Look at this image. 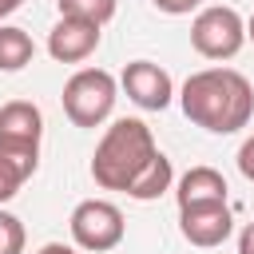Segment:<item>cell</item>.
Returning <instances> with one entry per match:
<instances>
[{
    "label": "cell",
    "mask_w": 254,
    "mask_h": 254,
    "mask_svg": "<svg viewBox=\"0 0 254 254\" xmlns=\"http://www.w3.org/2000/svg\"><path fill=\"white\" fill-rule=\"evenodd\" d=\"M183 115L210 135H234L254 119V87L234 67H202L179 91Z\"/></svg>",
    "instance_id": "6da1fadb"
},
{
    "label": "cell",
    "mask_w": 254,
    "mask_h": 254,
    "mask_svg": "<svg viewBox=\"0 0 254 254\" xmlns=\"http://www.w3.org/2000/svg\"><path fill=\"white\" fill-rule=\"evenodd\" d=\"M155 135L143 119H115L103 139L95 143V159H91V179L103 190H127L135 183V175L151 163L155 155Z\"/></svg>",
    "instance_id": "7a4b0ae2"
},
{
    "label": "cell",
    "mask_w": 254,
    "mask_h": 254,
    "mask_svg": "<svg viewBox=\"0 0 254 254\" xmlns=\"http://www.w3.org/2000/svg\"><path fill=\"white\" fill-rule=\"evenodd\" d=\"M115 99H119V83L103 67H79L64 83V115L75 127H99L115 111Z\"/></svg>",
    "instance_id": "3957f363"
},
{
    "label": "cell",
    "mask_w": 254,
    "mask_h": 254,
    "mask_svg": "<svg viewBox=\"0 0 254 254\" xmlns=\"http://www.w3.org/2000/svg\"><path fill=\"white\" fill-rule=\"evenodd\" d=\"M246 44V20L230 4H210L198 8L190 20V48L202 60H234Z\"/></svg>",
    "instance_id": "277c9868"
},
{
    "label": "cell",
    "mask_w": 254,
    "mask_h": 254,
    "mask_svg": "<svg viewBox=\"0 0 254 254\" xmlns=\"http://www.w3.org/2000/svg\"><path fill=\"white\" fill-rule=\"evenodd\" d=\"M67 226H71L75 246L87 250V254H107V250H115V246L123 242V230H127L123 210H119L115 202H107V198H83V202L71 210Z\"/></svg>",
    "instance_id": "5b68a950"
},
{
    "label": "cell",
    "mask_w": 254,
    "mask_h": 254,
    "mask_svg": "<svg viewBox=\"0 0 254 254\" xmlns=\"http://www.w3.org/2000/svg\"><path fill=\"white\" fill-rule=\"evenodd\" d=\"M179 230L190 246H222L234 230V214L226 202H198V206H179Z\"/></svg>",
    "instance_id": "8992f818"
},
{
    "label": "cell",
    "mask_w": 254,
    "mask_h": 254,
    "mask_svg": "<svg viewBox=\"0 0 254 254\" xmlns=\"http://www.w3.org/2000/svg\"><path fill=\"white\" fill-rule=\"evenodd\" d=\"M119 83H123L127 99L139 103L143 111H163V107L175 99V83H171V75H167L159 64H151V60H131V64L123 67Z\"/></svg>",
    "instance_id": "52a82bcc"
},
{
    "label": "cell",
    "mask_w": 254,
    "mask_h": 254,
    "mask_svg": "<svg viewBox=\"0 0 254 254\" xmlns=\"http://www.w3.org/2000/svg\"><path fill=\"white\" fill-rule=\"evenodd\" d=\"M99 48V24L79 16H60V24L48 32V56L56 64H83Z\"/></svg>",
    "instance_id": "ba28073f"
},
{
    "label": "cell",
    "mask_w": 254,
    "mask_h": 254,
    "mask_svg": "<svg viewBox=\"0 0 254 254\" xmlns=\"http://www.w3.org/2000/svg\"><path fill=\"white\" fill-rule=\"evenodd\" d=\"M40 135H44V115L28 99H12L0 107V147L40 155Z\"/></svg>",
    "instance_id": "9c48e42d"
},
{
    "label": "cell",
    "mask_w": 254,
    "mask_h": 254,
    "mask_svg": "<svg viewBox=\"0 0 254 254\" xmlns=\"http://www.w3.org/2000/svg\"><path fill=\"white\" fill-rule=\"evenodd\" d=\"M179 206H198V202H226V179L214 167H190L179 187H175Z\"/></svg>",
    "instance_id": "30bf717a"
},
{
    "label": "cell",
    "mask_w": 254,
    "mask_h": 254,
    "mask_svg": "<svg viewBox=\"0 0 254 254\" xmlns=\"http://www.w3.org/2000/svg\"><path fill=\"white\" fill-rule=\"evenodd\" d=\"M171 183H175V167H171V159H167L163 151H155L151 163L135 175V183H131L123 194H131V198H139V202H151V198H159L163 190H171Z\"/></svg>",
    "instance_id": "8fae6325"
},
{
    "label": "cell",
    "mask_w": 254,
    "mask_h": 254,
    "mask_svg": "<svg viewBox=\"0 0 254 254\" xmlns=\"http://www.w3.org/2000/svg\"><path fill=\"white\" fill-rule=\"evenodd\" d=\"M36 167H40V155L0 147V202L16 198V194H20V187L36 175Z\"/></svg>",
    "instance_id": "7c38bea8"
},
{
    "label": "cell",
    "mask_w": 254,
    "mask_h": 254,
    "mask_svg": "<svg viewBox=\"0 0 254 254\" xmlns=\"http://www.w3.org/2000/svg\"><path fill=\"white\" fill-rule=\"evenodd\" d=\"M32 56H36L32 36L16 24H0V71H20L32 64Z\"/></svg>",
    "instance_id": "4fadbf2b"
},
{
    "label": "cell",
    "mask_w": 254,
    "mask_h": 254,
    "mask_svg": "<svg viewBox=\"0 0 254 254\" xmlns=\"http://www.w3.org/2000/svg\"><path fill=\"white\" fill-rule=\"evenodd\" d=\"M60 4V16H79V20H91V24H107L119 8V0H56Z\"/></svg>",
    "instance_id": "5bb4252c"
},
{
    "label": "cell",
    "mask_w": 254,
    "mask_h": 254,
    "mask_svg": "<svg viewBox=\"0 0 254 254\" xmlns=\"http://www.w3.org/2000/svg\"><path fill=\"white\" fill-rule=\"evenodd\" d=\"M24 242H28L24 222L16 214L0 210V254H24Z\"/></svg>",
    "instance_id": "9a60e30c"
},
{
    "label": "cell",
    "mask_w": 254,
    "mask_h": 254,
    "mask_svg": "<svg viewBox=\"0 0 254 254\" xmlns=\"http://www.w3.org/2000/svg\"><path fill=\"white\" fill-rule=\"evenodd\" d=\"M238 171H242V179H250V183H254V135L238 147Z\"/></svg>",
    "instance_id": "2e32d148"
},
{
    "label": "cell",
    "mask_w": 254,
    "mask_h": 254,
    "mask_svg": "<svg viewBox=\"0 0 254 254\" xmlns=\"http://www.w3.org/2000/svg\"><path fill=\"white\" fill-rule=\"evenodd\" d=\"M202 0H155V8L159 12H167V16H187V12H194Z\"/></svg>",
    "instance_id": "e0dca14e"
},
{
    "label": "cell",
    "mask_w": 254,
    "mask_h": 254,
    "mask_svg": "<svg viewBox=\"0 0 254 254\" xmlns=\"http://www.w3.org/2000/svg\"><path fill=\"white\" fill-rule=\"evenodd\" d=\"M238 254H254V222L242 226V234H238Z\"/></svg>",
    "instance_id": "ac0fdd59"
},
{
    "label": "cell",
    "mask_w": 254,
    "mask_h": 254,
    "mask_svg": "<svg viewBox=\"0 0 254 254\" xmlns=\"http://www.w3.org/2000/svg\"><path fill=\"white\" fill-rule=\"evenodd\" d=\"M36 254H75V250H71V246H64V242H44Z\"/></svg>",
    "instance_id": "d6986e66"
},
{
    "label": "cell",
    "mask_w": 254,
    "mask_h": 254,
    "mask_svg": "<svg viewBox=\"0 0 254 254\" xmlns=\"http://www.w3.org/2000/svg\"><path fill=\"white\" fill-rule=\"evenodd\" d=\"M20 4H24V0H0V20H8V16L20 8Z\"/></svg>",
    "instance_id": "ffe728a7"
},
{
    "label": "cell",
    "mask_w": 254,
    "mask_h": 254,
    "mask_svg": "<svg viewBox=\"0 0 254 254\" xmlns=\"http://www.w3.org/2000/svg\"><path fill=\"white\" fill-rule=\"evenodd\" d=\"M246 40H254V16H250V24H246Z\"/></svg>",
    "instance_id": "44dd1931"
}]
</instances>
